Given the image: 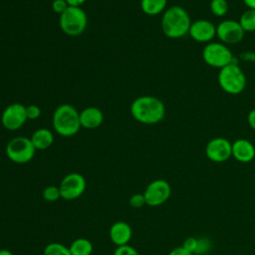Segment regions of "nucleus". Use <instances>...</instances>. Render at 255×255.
Returning <instances> with one entry per match:
<instances>
[{
  "label": "nucleus",
  "mask_w": 255,
  "mask_h": 255,
  "mask_svg": "<svg viewBox=\"0 0 255 255\" xmlns=\"http://www.w3.org/2000/svg\"><path fill=\"white\" fill-rule=\"evenodd\" d=\"M132 118L143 125H155L161 122L165 115V107L161 100L153 96H141L130 105Z\"/></svg>",
  "instance_id": "obj_1"
},
{
  "label": "nucleus",
  "mask_w": 255,
  "mask_h": 255,
  "mask_svg": "<svg viewBox=\"0 0 255 255\" xmlns=\"http://www.w3.org/2000/svg\"><path fill=\"white\" fill-rule=\"evenodd\" d=\"M191 20L187 11L181 6L167 8L161 18V30L170 39H179L188 34Z\"/></svg>",
  "instance_id": "obj_2"
},
{
  "label": "nucleus",
  "mask_w": 255,
  "mask_h": 255,
  "mask_svg": "<svg viewBox=\"0 0 255 255\" xmlns=\"http://www.w3.org/2000/svg\"><path fill=\"white\" fill-rule=\"evenodd\" d=\"M53 128L55 131L62 136H73L78 133L82 128L80 123V113L76 108L69 104H63L57 107L54 112Z\"/></svg>",
  "instance_id": "obj_3"
},
{
  "label": "nucleus",
  "mask_w": 255,
  "mask_h": 255,
  "mask_svg": "<svg viewBox=\"0 0 255 255\" xmlns=\"http://www.w3.org/2000/svg\"><path fill=\"white\" fill-rule=\"evenodd\" d=\"M246 77L237 63L232 62L221 68L218 73V84L220 88L229 95H238L246 87Z\"/></svg>",
  "instance_id": "obj_4"
},
{
  "label": "nucleus",
  "mask_w": 255,
  "mask_h": 255,
  "mask_svg": "<svg viewBox=\"0 0 255 255\" xmlns=\"http://www.w3.org/2000/svg\"><path fill=\"white\" fill-rule=\"evenodd\" d=\"M61 30L68 36H79L87 28L88 17L81 7L69 6L59 19Z\"/></svg>",
  "instance_id": "obj_5"
},
{
  "label": "nucleus",
  "mask_w": 255,
  "mask_h": 255,
  "mask_svg": "<svg viewBox=\"0 0 255 255\" xmlns=\"http://www.w3.org/2000/svg\"><path fill=\"white\" fill-rule=\"evenodd\" d=\"M203 61L210 67L221 69L233 62V54L227 45L219 42H210L202 51Z\"/></svg>",
  "instance_id": "obj_6"
},
{
  "label": "nucleus",
  "mask_w": 255,
  "mask_h": 255,
  "mask_svg": "<svg viewBox=\"0 0 255 255\" xmlns=\"http://www.w3.org/2000/svg\"><path fill=\"white\" fill-rule=\"evenodd\" d=\"M35 147L30 138L26 136H16L8 141L6 154L8 158L18 164L29 162L35 154Z\"/></svg>",
  "instance_id": "obj_7"
},
{
  "label": "nucleus",
  "mask_w": 255,
  "mask_h": 255,
  "mask_svg": "<svg viewBox=\"0 0 255 255\" xmlns=\"http://www.w3.org/2000/svg\"><path fill=\"white\" fill-rule=\"evenodd\" d=\"M86 179L78 172H71L61 180L59 188L61 198L64 200H74L79 198L86 190Z\"/></svg>",
  "instance_id": "obj_8"
},
{
  "label": "nucleus",
  "mask_w": 255,
  "mask_h": 255,
  "mask_svg": "<svg viewBox=\"0 0 255 255\" xmlns=\"http://www.w3.org/2000/svg\"><path fill=\"white\" fill-rule=\"evenodd\" d=\"M171 194L170 184L164 179H155L147 184L143 191L146 205L159 206L166 202Z\"/></svg>",
  "instance_id": "obj_9"
},
{
  "label": "nucleus",
  "mask_w": 255,
  "mask_h": 255,
  "mask_svg": "<svg viewBox=\"0 0 255 255\" xmlns=\"http://www.w3.org/2000/svg\"><path fill=\"white\" fill-rule=\"evenodd\" d=\"M27 120L26 107L20 103L7 106L1 115V124L8 130L20 128Z\"/></svg>",
  "instance_id": "obj_10"
},
{
  "label": "nucleus",
  "mask_w": 255,
  "mask_h": 255,
  "mask_svg": "<svg viewBox=\"0 0 255 255\" xmlns=\"http://www.w3.org/2000/svg\"><path fill=\"white\" fill-rule=\"evenodd\" d=\"M205 154L213 162H224L232 156V143L225 137H214L207 142Z\"/></svg>",
  "instance_id": "obj_11"
},
{
  "label": "nucleus",
  "mask_w": 255,
  "mask_h": 255,
  "mask_svg": "<svg viewBox=\"0 0 255 255\" xmlns=\"http://www.w3.org/2000/svg\"><path fill=\"white\" fill-rule=\"evenodd\" d=\"M244 30L238 21L224 20L216 26V36L225 45H234L244 37Z\"/></svg>",
  "instance_id": "obj_12"
},
{
  "label": "nucleus",
  "mask_w": 255,
  "mask_h": 255,
  "mask_svg": "<svg viewBox=\"0 0 255 255\" xmlns=\"http://www.w3.org/2000/svg\"><path fill=\"white\" fill-rule=\"evenodd\" d=\"M188 35L196 42L210 43L216 36V26L205 19H199L191 22Z\"/></svg>",
  "instance_id": "obj_13"
},
{
  "label": "nucleus",
  "mask_w": 255,
  "mask_h": 255,
  "mask_svg": "<svg viewBox=\"0 0 255 255\" xmlns=\"http://www.w3.org/2000/svg\"><path fill=\"white\" fill-rule=\"evenodd\" d=\"M232 156L239 162H250L255 157V146L245 138L236 139L232 142Z\"/></svg>",
  "instance_id": "obj_14"
},
{
  "label": "nucleus",
  "mask_w": 255,
  "mask_h": 255,
  "mask_svg": "<svg viewBox=\"0 0 255 255\" xmlns=\"http://www.w3.org/2000/svg\"><path fill=\"white\" fill-rule=\"evenodd\" d=\"M110 238L117 246L128 244L132 236V229L130 225L125 221H117L110 228Z\"/></svg>",
  "instance_id": "obj_15"
},
{
  "label": "nucleus",
  "mask_w": 255,
  "mask_h": 255,
  "mask_svg": "<svg viewBox=\"0 0 255 255\" xmlns=\"http://www.w3.org/2000/svg\"><path fill=\"white\" fill-rule=\"evenodd\" d=\"M104 122V114L97 107H88L80 113L81 127L93 129L99 128Z\"/></svg>",
  "instance_id": "obj_16"
},
{
  "label": "nucleus",
  "mask_w": 255,
  "mask_h": 255,
  "mask_svg": "<svg viewBox=\"0 0 255 255\" xmlns=\"http://www.w3.org/2000/svg\"><path fill=\"white\" fill-rule=\"evenodd\" d=\"M36 150H44L49 148L54 142V134L49 128H38L30 137Z\"/></svg>",
  "instance_id": "obj_17"
},
{
  "label": "nucleus",
  "mask_w": 255,
  "mask_h": 255,
  "mask_svg": "<svg viewBox=\"0 0 255 255\" xmlns=\"http://www.w3.org/2000/svg\"><path fill=\"white\" fill-rule=\"evenodd\" d=\"M167 0H141L140 8L142 12L149 16H155L165 11Z\"/></svg>",
  "instance_id": "obj_18"
},
{
  "label": "nucleus",
  "mask_w": 255,
  "mask_h": 255,
  "mask_svg": "<svg viewBox=\"0 0 255 255\" xmlns=\"http://www.w3.org/2000/svg\"><path fill=\"white\" fill-rule=\"evenodd\" d=\"M71 255H91L93 244L87 238H77L69 246Z\"/></svg>",
  "instance_id": "obj_19"
},
{
  "label": "nucleus",
  "mask_w": 255,
  "mask_h": 255,
  "mask_svg": "<svg viewBox=\"0 0 255 255\" xmlns=\"http://www.w3.org/2000/svg\"><path fill=\"white\" fill-rule=\"evenodd\" d=\"M239 24L241 25L244 32H254L255 31V10L248 9L242 13Z\"/></svg>",
  "instance_id": "obj_20"
},
{
  "label": "nucleus",
  "mask_w": 255,
  "mask_h": 255,
  "mask_svg": "<svg viewBox=\"0 0 255 255\" xmlns=\"http://www.w3.org/2000/svg\"><path fill=\"white\" fill-rule=\"evenodd\" d=\"M44 255H71L69 247L62 243L52 242L44 248Z\"/></svg>",
  "instance_id": "obj_21"
},
{
  "label": "nucleus",
  "mask_w": 255,
  "mask_h": 255,
  "mask_svg": "<svg viewBox=\"0 0 255 255\" xmlns=\"http://www.w3.org/2000/svg\"><path fill=\"white\" fill-rule=\"evenodd\" d=\"M210 11L216 17H223L228 12L229 6L226 0H210Z\"/></svg>",
  "instance_id": "obj_22"
},
{
  "label": "nucleus",
  "mask_w": 255,
  "mask_h": 255,
  "mask_svg": "<svg viewBox=\"0 0 255 255\" xmlns=\"http://www.w3.org/2000/svg\"><path fill=\"white\" fill-rule=\"evenodd\" d=\"M43 198L48 202H55L61 198V192L59 186L49 185L44 188L42 192Z\"/></svg>",
  "instance_id": "obj_23"
},
{
  "label": "nucleus",
  "mask_w": 255,
  "mask_h": 255,
  "mask_svg": "<svg viewBox=\"0 0 255 255\" xmlns=\"http://www.w3.org/2000/svg\"><path fill=\"white\" fill-rule=\"evenodd\" d=\"M186 251L194 254V253H197V250H198V246H199V239L193 237V236H190V237H187L182 245H181Z\"/></svg>",
  "instance_id": "obj_24"
},
{
  "label": "nucleus",
  "mask_w": 255,
  "mask_h": 255,
  "mask_svg": "<svg viewBox=\"0 0 255 255\" xmlns=\"http://www.w3.org/2000/svg\"><path fill=\"white\" fill-rule=\"evenodd\" d=\"M128 203L133 208H140V207H142L143 205L146 204L143 193H134V194H132L128 199Z\"/></svg>",
  "instance_id": "obj_25"
},
{
  "label": "nucleus",
  "mask_w": 255,
  "mask_h": 255,
  "mask_svg": "<svg viewBox=\"0 0 255 255\" xmlns=\"http://www.w3.org/2000/svg\"><path fill=\"white\" fill-rule=\"evenodd\" d=\"M114 255H139V253L132 246L127 244L123 246H118L114 252Z\"/></svg>",
  "instance_id": "obj_26"
},
{
  "label": "nucleus",
  "mask_w": 255,
  "mask_h": 255,
  "mask_svg": "<svg viewBox=\"0 0 255 255\" xmlns=\"http://www.w3.org/2000/svg\"><path fill=\"white\" fill-rule=\"evenodd\" d=\"M26 116L28 120H37L41 116V109L36 105H29L26 107Z\"/></svg>",
  "instance_id": "obj_27"
},
{
  "label": "nucleus",
  "mask_w": 255,
  "mask_h": 255,
  "mask_svg": "<svg viewBox=\"0 0 255 255\" xmlns=\"http://www.w3.org/2000/svg\"><path fill=\"white\" fill-rule=\"evenodd\" d=\"M69 7L66 0H53L52 9L55 13L61 15Z\"/></svg>",
  "instance_id": "obj_28"
},
{
  "label": "nucleus",
  "mask_w": 255,
  "mask_h": 255,
  "mask_svg": "<svg viewBox=\"0 0 255 255\" xmlns=\"http://www.w3.org/2000/svg\"><path fill=\"white\" fill-rule=\"evenodd\" d=\"M168 255H193V254L186 251L182 246H177V247H174L172 250H170Z\"/></svg>",
  "instance_id": "obj_29"
},
{
  "label": "nucleus",
  "mask_w": 255,
  "mask_h": 255,
  "mask_svg": "<svg viewBox=\"0 0 255 255\" xmlns=\"http://www.w3.org/2000/svg\"><path fill=\"white\" fill-rule=\"evenodd\" d=\"M247 122L252 129L255 130V109L251 110L247 116Z\"/></svg>",
  "instance_id": "obj_30"
},
{
  "label": "nucleus",
  "mask_w": 255,
  "mask_h": 255,
  "mask_svg": "<svg viewBox=\"0 0 255 255\" xmlns=\"http://www.w3.org/2000/svg\"><path fill=\"white\" fill-rule=\"evenodd\" d=\"M69 6H74V7H81L87 0H66Z\"/></svg>",
  "instance_id": "obj_31"
},
{
  "label": "nucleus",
  "mask_w": 255,
  "mask_h": 255,
  "mask_svg": "<svg viewBox=\"0 0 255 255\" xmlns=\"http://www.w3.org/2000/svg\"><path fill=\"white\" fill-rule=\"evenodd\" d=\"M243 2L248 7V9L255 10V0H243Z\"/></svg>",
  "instance_id": "obj_32"
},
{
  "label": "nucleus",
  "mask_w": 255,
  "mask_h": 255,
  "mask_svg": "<svg viewBox=\"0 0 255 255\" xmlns=\"http://www.w3.org/2000/svg\"><path fill=\"white\" fill-rule=\"evenodd\" d=\"M0 255H14V254L8 249H0Z\"/></svg>",
  "instance_id": "obj_33"
}]
</instances>
